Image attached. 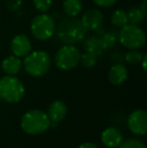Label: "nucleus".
Returning <instances> with one entry per match:
<instances>
[{"mask_svg":"<svg viewBox=\"0 0 147 148\" xmlns=\"http://www.w3.org/2000/svg\"><path fill=\"white\" fill-rule=\"evenodd\" d=\"M87 31L80 19L69 16L61 20L59 25L55 26V33L62 43L75 45L84 40Z\"/></svg>","mask_w":147,"mask_h":148,"instance_id":"f257e3e1","label":"nucleus"},{"mask_svg":"<svg viewBox=\"0 0 147 148\" xmlns=\"http://www.w3.org/2000/svg\"><path fill=\"white\" fill-rule=\"evenodd\" d=\"M20 126L26 134L37 135L45 132L51 127V120L44 112L30 110L22 116Z\"/></svg>","mask_w":147,"mask_h":148,"instance_id":"f03ea898","label":"nucleus"},{"mask_svg":"<svg viewBox=\"0 0 147 148\" xmlns=\"http://www.w3.org/2000/svg\"><path fill=\"white\" fill-rule=\"evenodd\" d=\"M24 70L27 74L34 77H41L49 71L51 66V60L49 55L43 51H30L24 57L23 62Z\"/></svg>","mask_w":147,"mask_h":148,"instance_id":"7ed1b4c3","label":"nucleus"},{"mask_svg":"<svg viewBox=\"0 0 147 148\" xmlns=\"http://www.w3.org/2000/svg\"><path fill=\"white\" fill-rule=\"evenodd\" d=\"M25 89L22 82L14 76H5L0 79V98L7 103H18L22 100Z\"/></svg>","mask_w":147,"mask_h":148,"instance_id":"20e7f679","label":"nucleus"},{"mask_svg":"<svg viewBox=\"0 0 147 148\" xmlns=\"http://www.w3.org/2000/svg\"><path fill=\"white\" fill-rule=\"evenodd\" d=\"M118 39L126 49H137L144 45L146 36L141 27L128 23L120 28V31L118 32Z\"/></svg>","mask_w":147,"mask_h":148,"instance_id":"39448f33","label":"nucleus"},{"mask_svg":"<svg viewBox=\"0 0 147 148\" xmlns=\"http://www.w3.org/2000/svg\"><path fill=\"white\" fill-rule=\"evenodd\" d=\"M55 21L51 15L41 13L32 19L30 24V31L34 38L37 40L44 41L49 39L55 31Z\"/></svg>","mask_w":147,"mask_h":148,"instance_id":"423d86ee","label":"nucleus"},{"mask_svg":"<svg viewBox=\"0 0 147 148\" xmlns=\"http://www.w3.org/2000/svg\"><path fill=\"white\" fill-rule=\"evenodd\" d=\"M81 51L74 45H64L55 53V64L59 70L70 71L80 64Z\"/></svg>","mask_w":147,"mask_h":148,"instance_id":"0eeeda50","label":"nucleus"},{"mask_svg":"<svg viewBox=\"0 0 147 148\" xmlns=\"http://www.w3.org/2000/svg\"><path fill=\"white\" fill-rule=\"evenodd\" d=\"M128 128L133 134L143 136L147 133V113L138 109L133 111L128 117Z\"/></svg>","mask_w":147,"mask_h":148,"instance_id":"6e6552de","label":"nucleus"},{"mask_svg":"<svg viewBox=\"0 0 147 148\" xmlns=\"http://www.w3.org/2000/svg\"><path fill=\"white\" fill-rule=\"evenodd\" d=\"M10 49L13 56L17 58H24L31 51V42L25 34H17L10 42Z\"/></svg>","mask_w":147,"mask_h":148,"instance_id":"1a4fd4ad","label":"nucleus"},{"mask_svg":"<svg viewBox=\"0 0 147 148\" xmlns=\"http://www.w3.org/2000/svg\"><path fill=\"white\" fill-rule=\"evenodd\" d=\"M81 22L87 30L96 31L103 25L104 15L98 9H89L83 14Z\"/></svg>","mask_w":147,"mask_h":148,"instance_id":"9d476101","label":"nucleus"},{"mask_svg":"<svg viewBox=\"0 0 147 148\" xmlns=\"http://www.w3.org/2000/svg\"><path fill=\"white\" fill-rule=\"evenodd\" d=\"M103 144L108 148H117L123 141L121 132L115 127H109L105 129L101 135Z\"/></svg>","mask_w":147,"mask_h":148,"instance_id":"9b49d317","label":"nucleus"},{"mask_svg":"<svg viewBox=\"0 0 147 148\" xmlns=\"http://www.w3.org/2000/svg\"><path fill=\"white\" fill-rule=\"evenodd\" d=\"M68 113V107L65 104V102L61 100L53 102L49 105V111H47V116H49L51 123H59L63 121Z\"/></svg>","mask_w":147,"mask_h":148,"instance_id":"f8f14e48","label":"nucleus"},{"mask_svg":"<svg viewBox=\"0 0 147 148\" xmlns=\"http://www.w3.org/2000/svg\"><path fill=\"white\" fill-rule=\"evenodd\" d=\"M128 78V70L123 64H115L111 66L108 73V79L111 84L115 86L123 84Z\"/></svg>","mask_w":147,"mask_h":148,"instance_id":"ddd939ff","label":"nucleus"},{"mask_svg":"<svg viewBox=\"0 0 147 148\" xmlns=\"http://www.w3.org/2000/svg\"><path fill=\"white\" fill-rule=\"evenodd\" d=\"M84 42H83V47H84L86 53H90L95 55L96 57H101L104 53V49L102 47V43L100 40V36L99 35H91L89 37H85Z\"/></svg>","mask_w":147,"mask_h":148,"instance_id":"4468645a","label":"nucleus"},{"mask_svg":"<svg viewBox=\"0 0 147 148\" xmlns=\"http://www.w3.org/2000/svg\"><path fill=\"white\" fill-rule=\"evenodd\" d=\"M2 70L8 76H15L20 72L22 66V62L19 58L15 56H9L2 60Z\"/></svg>","mask_w":147,"mask_h":148,"instance_id":"2eb2a0df","label":"nucleus"},{"mask_svg":"<svg viewBox=\"0 0 147 148\" xmlns=\"http://www.w3.org/2000/svg\"><path fill=\"white\" fill-rule=\"evenodd\" d=\"M63 7L68 16L77 17L82 12L83 2L82 0H64Z\"/></svg>","mask_w":147,"mask_h":148,"instance_id":"dca6fc26","label":"nucleus"},{"mask_svg":"<svg viewBox=\"0 0 147 148\" xmlns=\"http://www.w3.org/2000/svg\"><path fill=\"white\" fill-rule=\"evenodd\" d=\"M116 33L117 32H114L113 30H109V31H104L102 34L99 35L104 51L112 49L116 45L118 39V34H116Z\"/></svg>","mask_w":147,"mask_h":148,"instance_id":"f3484780","label":"nucleus"},{"mask_svg":"<svg viewBox=\"0 0 147 148\" xmlns=\"http://www.w3.org/2000/svg\"><path fill=\"white\" fill-rule=\"evenodd\" d=\"M111 22L115 27L118 28H122L126 24H128V17L126 11L122 9H117L113 11L111 15Z\"/></svg>","mask_w":147,"mask_h":148,"instance_id":"a211bd4d","label":"nucleus"},{"mask_svg":"<svg viewBox=\"0 0 147 148\" xmlns=\"http://www.w3.org/2000/svg\"><path fill=\"white\" fill-rule=\"evenodd\" d=\"M127 17H128V23L133 24V25H138L144 20L145 16L141 12L139 7H133L130 8L127 12Z\"/></svg>","mask_w":147,"mask_h":148,"instance_id":"6ab92c4d","label":"nucleus"},{"mask_svg":"<svg viewBox=\"0 0 147 148\" xmlns=\"http://www.w3.org/2000/svg\"><path fill=\"white\" fill-rule=\"evenodd\" d=\"M98 62V57H96L95 55L90 53H85L83 55H81L80 59V64H82L84 68L87 69H92Z\"/></svg>","mask_w":147,"mask_h":148,"instance_id":"aec40b11","label":"nucleus"},{"mask_svg":"<svg viewBox=\"0 0 147 148\" xmlns=\"http://www.w3.org/2000/svg\"><path fill=\"white\" fill-rule=\"evenodd\" d=\"M142 58H143L142 53L138 51H134V49L129 51L128 53H126L125 56H124V59H125L126 62H127L128 64H140Z\"/></svg>","mask_w":147,"mask_h":148,"instance_id":"412c9836","label":"nucleus"},{"mask_svg":"<svg viewBox=\"0 0 147 148\" xmlns=\"http://www.w3.org/2000/svg\"><path fill=\"white\" fill-rule=\"evenodd\" d=\"M34 7L40 12H46L53 5V0H32Z\"/></svg>","mask_w":147,"mask_h":148,"instance_id":"4be33fe9","label":"nucleus"},{"mask_svg":"<svg viewBox=\"0 0 147 148\" xmlns=\"http://www.w3.org/2000/svg\"><path fill=\"white\" fill-rule=\"evenodd\" d=\"M118 148H146L145 144L137 139H129V140L123 142L118 146Z\"/></svg>","mask_w":147,"mask_h":148,"instance_id":"5701e85b","label":"nucleus"},{"mask_svg":"<svg viewBox=\"0 0 147 148\" xmlns=\"http://www.w3.org/2000/svg\"><path fill=\"white\" fill-rule=\"evenodd\" d=\"M93 1L100 7H110L113 6L118 0H93Z\"/></svg>","mask_w":147,"mask_h":148,"instance_id":"b1692460","label":"nucleus"},{"mask_svg":"<svg viewBox=\"0 0 147 148\" xmlns=\"http://www.w3.org/2000/svg\"><path fill=\"white\" fill-rule=\"evenodd\" d=\"M6 4L11 10H16L17 8H19L21 1L20 0H6Z\"/></svg>","mask_w":147,"mask_h":148,"instance_id":"393cba45","label":"nucleus"},{"mask_svg":"<svg viewBox=\"0 0 147 148\" xmlns=\"http://www.w3.org/2000/svg\"><path fill=\"white\" fill-rule=\"evenodd\" d=\"M140 10H141V12L143 13L144 16L147 15V0H143V2L141 3V5L139 6Z\"/></svg>","mask_w":147,"mask_h":148,"instance_id":"a878e982","label":"nucleus"},{"mask_svg":"<svg viewBox=\"0 0 147 148\" xmlns=\"http://www.w3.org/2000/svg\"><path fill=\"white\" fill-rule=\"evenodd\" d=\"M78 148H98V147H97L96 144H94L92 142H85L83 144H81Z\"/></svg>","mask_w":147,"mask_h":148,"instance_id":"bb28decb","label":"nucleus"},{"mask_svg":"<svg viewBox=\"0 0 147 148\" xmlns=\"http://www.w3.org/2000/svg\"><path fill=\"white\" fill-rule=\"evenodd\" d=\"M146 58H147V56H143L141 62H140V64H142V68H143L144 71H146Z\"/></svg>","mask_w":147,"mask_h":148,"instance_id":"cd10ccee","label":"nucleus"}]
</instances>
